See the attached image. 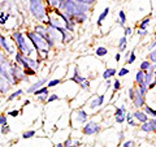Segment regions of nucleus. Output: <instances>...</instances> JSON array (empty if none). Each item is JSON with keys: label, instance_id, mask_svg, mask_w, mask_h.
Segmentation results:
<instances>
[{"label": "nucleus", "instance_id": "1", "mask_svg": "<svg viewBox=\"0 0 156 147\" xmlns=\"http://www.w3.org/2000/svg\"><path fill=\"white\" fill-rule=\"evenodd\" d=\"M25 35H26V38L30 41V43H31L32 47H34V50L37 51L39 60L40 61L46 60L47 56H48V52H50V50H51V47H50V44L47 43V41H46L44 38H42L39 34H37L35 31H32V30L26 31Z\"/></svg>", "mask_w": 156, "mask_h": 147}, {"label": "nucleus", "instance_id": "2", "mask_svg": "<svg viewBox=\"0 0 156 147\" xmlns=\"http://www.w3.org/2000/svg\"><path fill=\"white\" fill-rule=\"evenodd\" d=\"M11 38L13 39V42H14L17 51L21 52V54L25 55V56H31L32 52L35 51L34 47H32L31 43H30V41L26 38V35L22 31H13Z\"/></svg>", "mask_w": 156, "mask_h": 147}, {"label": "nucleus", "instance_id": "3", "mask_svg": "<svg viewBox=\"0 0 156 147\" xmlns=\"http://www.w3.org/2000/svg\"><path fill=\"white\" fill-rule=\"evenodd\" d=\"M29 11H30V13L35 20H38L42 24H44L48 11L46 8L43 0H29Z\"/></svg>", "mask_w": 156, "mask_h": 147}, {"label": "nucleus", "instance_id": "4", "mask_svg": "<svg viewBox=\"0 0 156 147\" xmlns=\"http://www.w3.org/2000/svg\"><path fill=\"white\" fill-rule=\"evenodd\" d=\"M89 117H90V115H89V112H87L86 109H83V108L74 109L73 112H72L70 119H69L70 126L72 128H74V129L82 128L84 124L89 121Z\"/></svg>", "mask_w": 156, "mask_h": 147}, {"label": "nucleus", "instance_id": "5", "mask_svg": "<svg viewBox=\"0 0 156 147\" xmlns=\"http://www.w3.org/2000/svg\"><path fill=\"white\" fill-rule=\"evenodd\" d=\"M70 81H72V82H74L76 85H78L81 90H83V91L90 90V81H89V78L81 74L79 68H78L77 65L74 67V72H73V76H72Z\"/></svg>", "mask_w": 156, "mask_h": 147}, {"label": "nucleus", "instance_id": "6", "mask_svg": "<svg viewBox=\"0 0 156 147\" xmlns=\"http://www.w3.org/2000/svg\"><path fill=\"white\" fill-rule=\"evenodd\" d=\"M100 130H102V125H100L99 122L94 121V120H89V121L82 126V133L84 135H89V137L99 134Z\"/></svg>", "mask_w": 156, "mask_h": 147}, {"label": "nucleus", "instance_id": "7", "mask_svg": "<svg viewBox=\"0 0 156 147\" xmlns=\"http://www.w3.org/2000/svg\"><path fill=\"white\" fill-rule=\"evenodd\" d=\"M0 47H1V50L3 51H5V54L6 55H14L16 52V44H14V42H13V39H12V42H9L8 41V38L4 37V35L0 33Z\"/></svg>", "mask_w": 156, "mask_h": 147}, {"label": "nucleus", "instance_id": "8", "mask_svg": "<svg viewBox=\"0 0 156 147\" xmlns=\"http://www.w3.org/2000/svg\"><path fill=\"white\" fill-rule=\"evenodd\" d=\"M104 100H105V94L96 95V96H94V98H91V99H90L87 107H89V109H91V111H96L104 104Z\"/></svg>", "mask_w": 156, "mask_h": 147}, {"label": "nucleus", "instance_id": "9", "mask_svg": "<svg viewBox=\"0 0 156 147\" xmlns=\"http://www.w3.org/2000/svg\"><path fill=\"white\" fill-rule=\"evenodd\" d=\"M126 113H128V111H126L125 104H122L121 107H116L115 113H113V116H115V121L117 124H122L126 119Z\"/></svg>", "mask_w": 156, "mask_h": 147}, {"label": "nucleus", "instance_id": "10", "mask_svg": "<svg viewBox=\"0 0 156 147\" xmlns=\"http://www.w3.org/2000/svg\"><path fill=\"white\" fill-rule=\"evenodd\" d=\"M47 82H48V78H47V77L40 78V80H38V81H37V82L31 83L30 86H29L27 89H26V93H27V94H34L38 89H40V87H43L44 85H47Z\"/></svg>", "mask_w": 156, "mask_h": 147}, {"label": "nucleus", "instance_id": "11", "mask_svg": "<svg viewBox=\"0 0 156 147\" xmlns=\"http://www.w3.org/2000/svg\"><path fill=\"white\" fill-rule=\"evenodd\" d=\"M131 103H133V106H134L136 109H141V108H143V107L146 106V98L141 95V93L138 91V87H136L135 96H134V99L131 100Z\"/></svg>", "mask_w": 156, "mask_h": 147}, {"label": "nucleus", "instance_id": "12", "mask_svg": "<svg viewBox=\"0 0 156 147\" xmlns=\"http://www.w3.org/2000/svg\"><path fill=\"white\" fill-rule=\"evenodd\" d=\"M133 117H134V120L138 124H144V122H147L148 120H150V117L144 113V111L143 109H136L133 112Z\"/></svg>", "mask_w": 156, "mask_h": 147}, {"label": "nucleus", "instance_id": "13", "mask_svg": "<svg viewBox=\"0 0 156 147\" xmlns=\"http://www.w3.org/2000/svg\"><path fill=\"white\" fill-rule=\"evenodd\" d=\"M141 130L142 132H144V133H147V134H151V133H156V125H155V122L152 121V119H150L147 122H144V124H141Z\"/></svg>", "mask_w": 156, "mask_h": 147}, {"label": "nucleus", "instance_id": "14", "mask_svg": "<svg viewBox=\"0 0 156 147\" xmlns=\"http://www.w3.org/2000/svg\"><path fill=\"white\" fill-rule=\"evenodd\" d=\"M13 85L9 82L8 80H5L3 76H0V94H6Z\"/></svg>", "mask_w": 156, "mask_h": 147}, {"label": "nucleus", "instance_id": "15", "mask_svg": "<svg viewBox=\"0 0 156 147\" xmlns=\"http://www.w3.org/2000/svg\"><path fill=\"white\" fill-rule=\"evenodd\" d=\"M151 17H152V13H150L147 17L141 20V22H139V25H138L139 30H147V28L151 25Z\"/></svg>", "mask_w": 156, "mask_h": 147}, {"label": "nucleus", "instance_id": "16", "mask_svg": "<svg viewBox=\"0 0 156 147\" xmlns=\"http://www.w3.org/2000/svg\"><path fill=\"white\" fill-rule=\"evenodd\" d=\"M117 74V70L115 69V68H107L103 72V74H102V77L104 78V80H110L112 77H115Z\"/></svg>", "mask_w": 156, "mask_h": 147}, {"label": "nucleus", "instance_id": "17", "mask_svg": "<svg viewBox=\"0 0 156 147\" xmlns=\"http://www.w3.org/2000/svg\"><path fill=\"white\" fill-rule=\"evenodd\" d=\"M154 68H155V64H152L150 60L142 61L141 65H139V70H143V72H148L150 69H154Z\"/></svg>", "mask_w": 156, "mask_h": 147}, {"label": "nucleus", "instance_id": "18", "mask_svg": "<svg viewBox=\"0 0 156 147\" xmlns=\"http://www.w3.org/2000/svg\"><path fill=\"white\" fill-rule=\"evenodd\" d=\"M154 77H155V68L154 69H150L148 72H144V83L148 86L154 81Z\"/></svg>", "mask_w": 156, "mask_h": 147}, {"label": "nucleus", "instance_id": "19", "mask_svg": "<svg viewBox=\"0 0 156 147\" xmlns=\"http://www.w3.org/2000/svg\"><path fill=\"white\" fill-rule=\"evenodd\" d=\"M143 111H144V113L150 117V119H156V109L152 108L151 106H147V104H146V106L143 107Z\"/></svg>", "mask_w": 156, "mask_h": 147}, {"label": "nucleus", "instance_id": "20", "mask_svg": "<svg viewBox=\"0 0 156 147\" xmlns=\"http://www.w3.org/2000/svg\"><path fill=\"white\" fill-rule=\"evenodd\" d=\"M108 14H109V7H107V8H104V11L99 14V17H98V26H100L103 24V21L108 17Z\"/></svg>", "mask_w": 156, "mask_h": 147}, {"label": "nucleus", "instance_id": "21", "mask_svg": "<svg viewBox=\"0 0 156 147\" xmlns=\"http://www.w3.org/2000/svg\"><path fill=\"white\" fill-rule=\"evenodd\" d=\"M128 47V37H121L118 41V52H124Z\"/></svg>", "mask_w": 156, "mask_h": 147}, {"label": "nucleus", "instance_id": "22", "mask_svg": "<svg viewBox=\"0 0 156 147\" xmlns=\"http://www.w3.org/2000/svg\"><path fill=\"white\" fill-rule=\"evenodd\" d=\"M107 54H108V48L104 47V46H99L95 50V55L98 57H104V56H107Z\"/></svg>", "mask_w": 156, "mask_h": 147}, {"label": "nucleus", "instance_id": "23", "mask_svg": "<svg viewBox=\"0 0 156 147\" xmlns=\"http://www.w3.org/2000/svg\"><path fill=\"white\" fill-rule=\"evenodd\" d=\"M24 94V90L22 89H18V90H16V91H13V93L9 94V96L6 98L8 99V102H12V100H14V99H17V98H20Z\"/></svg>", "mask_w": 156, "mask_h": 147}, {"label": "nucleus", "instance_id": "24", "mask_svg": "<svg viewBox=\"0 0 156 147\" xmlns=\"http://www.w3.org/2000/svg\"><path fill=\"white\" fill-rule=\"evenodd\" d=\"M135 83H136V86H138V85L144 83V72H143V70H138V72H136V74H135Z\"/></svg>", "mask_w": 156, "mask_h": 147}, {"label": "nucleus", "instance_id": "25", "mask_svg": "<svg viewBox=\"0 0 156 147\" xmlns=\"http://www.w3.org/2000/svg\"><path fill=\"white\" fill-rule=\"evenodd\" d=\"M126 21H128V17H126V13L124 11H120L118 12V20H117V24L121 25V26H125Z\"/></svg>", "mask_w": 156, "mask_h": 147}, {"label": "nucleus", "instance_id": "26", "mask_svg": "<svg viewBox=\"0 0 156 147\" xmlns=\"http://www.w3.org/2000/svg\"><path fill=\"white\" fill-rule=\"evenodd\" d=\"M61 83H63V80H60V78H53V80L48 81L46 86H47L48 89H52V87H56V86H58V85H61Z\"/></svg>", "mask_w": 156, "mask_h": 147}, {"label": "nucleus", "instance_id": "27", "mask_svg": "<svg viewBox=\"0 0 156 147\" xmlns=\"http://www.w3.org/2000/svg\"><path fill=\"white\" fill-rule=\"evenodd\" d=\"M63 3V0H47V4L51 9H58Z\"/></svg>", "mask_w": 156, "mask_h": 147}, {"label": "nucleus", "instance_id": "28", "mask_svg": "<svg viewBox=\"0 0 156 147\" xmlns=\"http://www.w3.org/2000/svg\"><path fill=\"white\" fill-rule=\"evenodd\" d=\"M136 87H138V91L141 93V95L146 98V95H147V93H148V87H147V85H146V83H142V85H138Z\"/></svg>", "mask_w": 156, "mask_h": 147}, {"label": "nucleus", "instance_id": "29", "mask_svg": "<svg viewBox=\"0 0 156 147\" xmlns=\"http://www.w3.org/2000/svg\"><path fill=\"white\" fill-rule=\"evenodd\" d=\"M121 86H122V83H121V81H120V78H115L113 80V82H112V87H113V91H120L121 90Z\"/></svg>", "mask_w": 156, "mask_h": 147}, {"label": "nucleus", "instance_id": "30", "mask_svg": "<svg viewBox=\"0 0 156 147\" xmlns=\"http://www.w3.org/2000/svg\"><path fill=\"white\" fill-rule=\"evenodd\" d=\"M44 94H50V89H48L47 86H43V87H40V89H38L34 93V95L35 96H39V95H44Z\"/></svg>", "mask_w": 156, "mask_h": 147}, {"label": "nucleus", "instance_id": "31", "mask_svg": "<svg viewBox=\"0 0 156 147\" xmlns=\"http://www.w3.org/2000/svg\"><path fill=\"white\" fill-rule=\"evenodd\" d=\"M34 135H35V130H32V129L26 130V132L22 133V138H24V139H30V138H32Z\"/></svg>", "mask_w": 156, "mask_h": 147}, {"label": "nucleus", "instance_id": "32", "mask_svg": "<svg viewBox=\"0 0 156 147\" xmlns=\"http://www.w3.org/2000/svg\"><path fill=\"white\" fill-rule=\"evenodd\" d=\"M136 60V55H135V50H131L130 51V56L129 59L126 60V64H134V61Z\"/></svg>", "mask_w": 156, "mask_h": 147}, {"label": "nucleus", "instance_id": "33", "mask_svg": "<svg viewBox=\"0 0 156 147\" xmlns=\"http://www.w3.org/2000/svg\"><path fill=\"white\" fill-rule=\"evenodd\" d=\"M135 91H136V86H131L129 89L128 91V98L130 99V102H131L133 99H134V96H135Z\"/></svg>", "mask_w": 156, "mask_h": 147}, {"label": "nucleus", "instance_id": "34", "mask_svg": "<svg viewBox=\"0 0 156 147\" xmlns=\"http://www.w3.org/2000/svg\"><path fill=\"white\" fill-rule=\"evenodd\" d=\"M0 132H1V134H3V135L9 134V133H11V126H9L8 124H5V125L0 126Z\"/></svg>", "mask_w": 156, "mask_h": 147}, {"label": "nucleus", "instance_id": "35", "mask_svg": "<svg viewBox=\"0 0 156 147\" xmlns=\"http://www.w3.org/2000/svg\"><path fill=\"white\" fill-rule=\"evenodd\" d=\"M148 60L151 61L152 64L156 65V48H155V50H152V51H150V54H148Z\"/></svg>", "mask_w": 156, "mask_h": 147}, {"label": "nucleus", "instance_id": "36", "mask_svg": "<svg viewBox=\"0 0 156 147\" xmlns=\"http://www.w3.org/2000/svg\"><path fill=\"white\" fill-rule=\"evenodd\" d=\"M24 72H25L26 77H34V76H37V70L31 69V68H26V69H24Z\"/></svg>", "mask_w": 156, "mask_h": 147}, {"label": "nucleus", "instance_id": "37", "mask_svg": "<svg viewBox=\"0 0 156 147\" xmlns=\"http://www.w3.org/2000/svg\"><path fill=\"white\" fill-rule=\"evenodd\" d=\"M126 74H129V69L126 67H124V68H121V69H120L118 72H117V76H118L120 78L121 77H125Z\"/></svg>", "mask_w": 156, "mask_h": 147}, {"label": "nucleus", "instance_id": "38", "mask_svg": "<svg viewBox=\"0 0 156 147\" xmlns=\"http://www.w3.org/2000/svg\"><path fill=\"white\" fill-rule=\"evenodd\" d=\"M56 100H60V96H58L57 94H50V96H48V99H47V103L56 102Z\"/></svg>", "mask_w": 156, "mask_h": 147}, {"label": "nucleus", "instance_id": "39", "mask_svg": "<svg viewBox=\"0 0 156 147\" xmlns=\"http://www.w3.org/2000/svg\"><path fill=\"white\" fill-rule=\"evenodd\" d=\"M20 115H21V111L20 109H12V111H9L8 112V116H12V117H18Z\"/></svg>", "mask_w": 156, "mask_h": 147}, {"label": "nucleus", "instance_id": "40", "mask_svg": "<svg viewBox=\"0 0 156 147\" xmlns=\"http://www.w3.org/2000/svg\"><path fill=\"white\" fill-rule=\"evenodd\" d=\"M48 96H50V94H44V95H39V96H35V98H37L38 102L42 103V102H47Z\"/></svg>", "mask_w": 156, "mask_h": 147}, {"label": "nucleus", "instance_id": "41", "mask_svg": "<svg viewBox=\"0 0 156 147\" xmlns=\"http://www.w3.org/2000/svg\"><path fill=\"white\" fill-rule=\"evenodd\" d=\"M122 147H135V142L129 139V141H125L122 143Z\"/></svg>", "mask_w": 156, "mask_h": 147}, {"label": "nucleus", "instance_id": "42", "mask_svg": "<svg viewBox=\"0 0 156 147\" xmlns=\"http://www.w3.org/2000/svg\"><path fill=\"white\" fill-rule=\"evenodd\" d=\"M124 34H125V37H131L133 35V29L130 28V26H125V30H124Z\"/></svg>", "mask_w": 156, "mask_h": 147}, {"label": "nucleus", "instance_id": "43", "mask_svg": "<svg viewBox=\"0 0 156 147\" xmlns=\"http://www.w3.org/2000/svg\"><path fill=\"white\" fill-rule=\"evenodd\" d=\"M5 124H8V116H5V115H0V126L5 125Z\"/></svg>", "mask_w": 156, "mask_h": 147}, {"label": "nucleus", "instance_id": "44", "mask_svg": "<svg viewBox=\"0 0 156 147\" xmlns=\"http://www.w3.org/2000/svg\"><path fill=\"white\" fill-rule=\"evenodd\" d=\"M63 143H64V147H69V146L73 145V139H72V137H68Z\"/></svg>", "mask_w": 156, "mask_h": 147}, {"label": "nucleus", "instance_id": "45", "mask_svg": "<svg viewBox=\"0 0 156 147\" xmlns=\"http://www.w3.org/2000/svg\"><path fill=\"white\" fill-rule=\"evenodd\" d=\"M136 34H138L141 38H143V37H147L148 31L147 30H139V29H138V30H136Z\"/></svg>", "mask_w": 156, "mask_h": 147}, {"label": "nucleus", "instance_id": "46", "mask_svg": "<svg viewBox=\"0 0 156 147\" xmlns=\"http://www.w3.org/2000/svg\"><path fill=\"white\" fill-rule=\"evenodd\" d=\"M76 1H81V3H84V4H87V5H92V4H95V1L96 0H76Z\"/></svg>", "mask_w": 156, "mask_h": 147}, {"label": "nucleus", "instance_id": "47", "mask_svg": "<svg viewBox=\"0 0 156 147\" xmlns=\"http://www.w3.org/2000/svg\"><path fill=\"white\" fill-rule=\"evenodd\" d=\"M128 125L131 126V128H135V126H138V122H136L135 120L133 119V120H130V121H128Z\"/></svg>", "mask_w": 156, "mask_h": 147}, {"label": "nucleus", "instance_id": "48", "mask_svg": "<svg viewBox=\"0 0 156 147\" xmlns=\"http://www.w3.org/2000/svg\"><path fill=\"white\" fill-rule=\"evenodd\" d=\"M156 48V41H152L151 43L148 44V51H152V50H155Z\"/></svg>", "mask_w": 156, "mask_h": 147}, {"label": "nucleus", "instance_id": "49", "mask_svg": "<svg viewBox=\"0 0 156 147\" xmlns=\"http://www.w3.org/2000/svg\"><path fill=\"white\" fill-rule=\"evenodd\" d=\"M134 117H133V112H128L126 113V119H125V121L128 122V121H130V120H133Z\"/></svg>", "mask_w": 156, "mask_h": 147}, {"label": "nucleus", "instance_id": "50", "mask_svg": "<svg viewBox=\"0 0 156 147\" xmlns=\"http://www.w3.org/2000/svg\"><path fill=\"white\" fill-rule=\"evenodd\" d=\"M147 87H148V91H151V90H154V89H155V87H156V82H155V81H152V82H151V83H150V85H148V86H147Z\"/></svg>", "mask_w": 156, "mask_h": 147}, {"label": "nucleus", "instance_id": "51", "mask_svg": "<svg viewBox=\"0 0 156 147\" xmlns=\"http://www.w3.org/2000/svg\"><path fill=\"white\" fill-rule=\"evenodd\" d=\"M124 138H125V133H124L122 130H121V132L118 133V141H120V142H122V141H124Z\"/></svg>", "mask_w": 156, "mask_h": 147}, {"label": "nucleus", "instance_id": "52", "mask_svg": "<svg viewBox=\"0 0 156 147\" xmlns=\"http://www.w3.org/2000/svg\"><path fill=\"white\" fill-rule=\"evenodd\" d=\"M121 57H122V55H121V52H117V54L115 55V60L117 61V63H118L120 60H121Z\"/></svg>", "mask_w": 156, "mask_h": 147}, {"label": "nucleus", "instance_id": "53", "mask_svg": "<svg viewBox=\"0 0 156 147\" xmlns=\"http://www.w3.org/2000/svg\"><path fill=\"white\" fill-rule=\"evenodd\" d=\"M109 87H112V81H110V80H107V90H108Z\"/></svg>", "mask_w": 156, "mask_h": 147}, {"label": "nucleus", "instance_id": "54", "mask_svg": "<svg viewBox=\"0 0 156 147\" xmlns=\"http://www.w3.org/2000/svg\"><path fill=\"white\" fill-rule=\"evenodd\" d=\"M129 56H130V51H129V52H126V54L124 55V57H125L126 60H128V59H129Z\"/></svg>", "mask_w": 156, "mask_h": 147}, {"label": "nucleus", "instance_id": "55", "mask_svg": "<svg viewBox=\"0 0 156 147\" xmlns=\"http://www.w3.org/2000/svg\"><path fill=\"white\" fill-rule=\"evenodd\" d=\"M55 147H64V143H57V145H55Z\"/></svg>", "mask_w": 156, "mask_h": 147}, {"label": "nucleus", "instance_id": "56", "mask_svg": "<svg viewBox=\"0 0 156 147\" xmlns=\"http://www.w3.org/2000/svg\"><path fill=\"white\" fill-rule=\"evenodd\" d=\"M29 104H30V100L27 99V100H26V102H25V106H29Z\"/></svg>", "mask_w": 156, "mask_h": 147}, {"label": "nucleus", "instance_id": "57", "mask_svg": "<svg viewBox=\"0 0 156 147\" xmlns=\"http://www.w3.org/2000/svg\"><path fill=\"white\" fill-rule=\"evenodd\" d=\"M154 81L156 82V70H155V77H154Z\"/></svg>", "mask_w": 156, "mask_h": 147}, {"label": "nucleus", "instance_id": "58", "mask_svg": "<svg viewBox=\"0 0 156 147\" xmlns=\"http://www.w3.org/2000/svg\"><path fill=\"white\" fill-rule=\"evenodd\" d=\"M69 147H77L76 145H72V146H69Z\"/></svg>", "mask_w": 156, "mask_h": 147}, {"label": "nucleus", "instance_id": "59", "mask_svg": "<svg viewBox=\"0 0 156 147\" xmlns=\"http://www.w3.org/2000/svg\"><path fill=\"white\" fill-rule=\"evenodd\" d=\"M155 69H156V65H155Z\"/></svg>", "mask_w": 156, "mask_h": 147}]
</instances>
